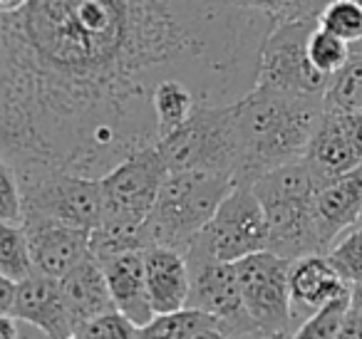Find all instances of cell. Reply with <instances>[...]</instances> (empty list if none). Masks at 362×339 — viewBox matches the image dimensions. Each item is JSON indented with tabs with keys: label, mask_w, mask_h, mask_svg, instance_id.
<instances>
[{
	"label": "cell",
	"mask_w": 362,
	"mask_h": 339,
	"mask_svg": "<svg viewBox=\"0 0 362 339\" xmlns=\"http://www.w3.org/2000/svg\"><path fill=\"white\" fill-rule=\"evenodd\" d=\"M278 18L233 0H28L0 13V159L100 179L159 141L154 90L233 105Z\"/></svg>",
	"instance_id": "1"
},
{
	"label": "cell",
	"mask_w": 362,
	"mask_h": 339,
	"mask_svg": "<svg viewBox=\"0 0 362 339\" xmlns=\"http://www.w3.org/2000/svg\"><path fill=\"white\" fill-rule=\"evenodd\" d=\"M322 114L325 95H291L253 87L238 100L243 161L236 181L253 184L258 176L303 159Z\"/></svg>",
	"instance_id": "2"
},
{
	"label": "cell",
	"mask_w": 362,
	"mask_h": 339,
	"mask_svg": "<svg viewBox=\"0 0 362 339\" xmlns=\"http://www.w3.org/2000/svg\"><path fill=\"white\" fill-rule=\"evenodd\" d=\"M268 220V250L288 260L310 253H327L317 220V191L305 159L278 166L253 181Z\"/></svg>",
	"instance_id": "3"
},
{
	"label": "cell",
	"mask_w": 362,
	"mask_h": 339,
	"mask_svg": "<svg viewBox=\"0 0 362 339\" xmlns=\"http://www.w3.org/2000/svg\"><path fill=\"white\" fill-rule=\"evenodd\" d=\"M233 186L236 179L231 174L169 171L144 223L149 245H169L187 253Z\"/></svg>",
	"instance_id": "4"
},
{
	"label": "cell",
	"mask_w": 362,
	"mask_h": 339,
	"mask_svg": "<svg viewBox=\"0 0 362 339\" xmlns=\"http://www.w3.org/2000/svg\"><path fill=\"white\" fill-rule=\"evenodd\" d=\"M156 146L169 171H218L238 179L243 161L238 102L202 105L184 124L166 131Z\"/></svg>",
	"instance_id": "5"
},
{
	"label": "cell",
	"mask_w": 362,
	"mask_h": 339,
	"mask_svg": "<svg viewBox=\"0 0 362 339\" xmlns=\"http://www.w3.org/2000/svg\"><path fill=\"white\" fill-rule=\"evenodd\" d=\"M317 25V18L276 20L263 42L256 85L291 95H325L332 77L322 75L308 57V40Z\"/></svg>",
	"instance_id": "6"
},
{
	"label": "cell",
	"mask_w": 362,
	"mask_h": 339,
	"mask_svg": "<svg viewBox=\"0 0 362 339\" xmlns=\"http://www.w3.org/2000/svg\"><path fill=\"white\" fill-rule=\"evenodd\" d=\"M18 179L25 198V215H42L85 230L97 228L105 218V196L100 179L67 174V171H45Z\"/></svg>",
	"instance_id": "7"
},
{
	"label": "cell",
	"mask_w": 362,
	"mask_h": 339,
	"mask_svg": "<svg viewBox=\"0 0 362 339\" xmlns=\"http://www.w3.org/2000/svg\"><path fill=\"white\" fill-rule=\"evenodd\" d=\"M192 248L204 250L211 258L231 260V263L268 248L266 210L251 184L236 181L214 218L197 235Z\"/></svg>",
	"instance_id": "8"
},
{
	"label": "cell",
	"mask_w": 362,
	"mask_h": 339,
	"mask_svg": "<svg viewBox=\"0 0 362 339\" xmlns=\"http://www.w3.org/2000/svg\"><path fill=\"white\" fill-rule=\"evenodd\" d=\"M291 265L293 260L268 248L236 260L243 304L251 317L261 324L266 337L293 334Z\"/></svg>",
	"instance_id": "9"
},
{
	"label": "cell",
	"mask_w": 362,
	"mask_h": 339,
	"mask_svg": "<svg viewBox=\"0 0 362 339\" xmlns=\"http://www.w3.org/2000/svg\"><path fill=\"white\" fill-rule=\"evenodd\" d=\"M166 174H169V166L156 144L119 161L115 169L100 176L102 196H105L102 220L144 225L159 198Z\"/></svg>",
	"instance_id": "10"
},
{
	"label": "cell",
	"mask_w": 362,
	"mask_h": 339,
	"mask_svg": "<svg viewBox=\"0 0 362 339\" xmlns=\"http://www.w3.org/2000/svg\"><path fill=\"white\" fill-rule=\"evenodd\" d=\"M187 260L192 273L189 307L206 309L223 317L228 337H266L261 324L251 317L243 304L236 263L211 258L199 248H189Z\"/></svg>",
	"instance_id": "11"
},
{
	"label": "cell",
	"mask_w": 362,
	"mask_h": 339,
	"mask_svg": "<svg viewBox=\"0 0 362 339\" xmlns=\"http://www.w3.org/2000/svg\"><path fill=\"white\" fill-rule=\"evenodd\" d=\"M23 225L30 243L35 273L60 280L87 258H92L90 230L42 218V215H25Z\"/></svg>",
	"instance_id": "12"
},
{
	"label": "cell",
	"mask_w": 362,
	"mask_h": 339,
	"mask_svg": "<svg viewBox=\"0 0 362 339\" xmlns=\"http://www.w3.org/2000/svg\"><path fill=\"white\" fill-rule=\"evenodd\" d=\"M21 322L33 324L50 339H72L75 329L70 322L65 297H62L60 280L50 275L35 273L18 282V295L11 312Z\"/></svg>",
	"instance_id": "13"
},
{
	"label": "cell",
	"mask_w": 362,
	"mask_h": 339,
	"mask_svg": "<svg viewBox=\"0 0 362 339\" xmlns=\"http://www.w3.org/2000/svg\"><path fill=\"white\" fill-rule=\"evenodd\" d=\"M146 290L156 314L176 312L189 304L192 273L187 253L169 245H149L144 250Z\"/></svg>",
	"instance_id": "14"
},
{
	"label": "cell",
	"mask_w": 362,
	"mask_h": 339,
	"mask_svg": "<svg viewBox=\"0 0 362 339\" xmlns=\"http://www.w3.org/2000/svg\"><path fill=\"white\" fill-rule=\"evenodd\" d=\"M60 287L67 304V312H70L75 337L87 322L110 312V309H117L115 297L110 292L107 275L95 258H87L75 270H70L65 278H60Z\"/></svg>",
	"instance_id": "15"
},
{
	"label": "cell",
	"mask_w": 362,
	"mask_h": 339,
	"mask_svg": "<svg viewBox=\"0 0 362 339\" xmlns=\"http://www.w3.org/2000/svg\"><path fill=\"white\" fill-rule=\"evenodd\" d=\"M303 159L308 161L320 189L362 164V156L357 154L350 136L342 129L340 117L332 109H325L315 134H313L310 146H308V154Z\"/></svg>",
	"instance_id": "16"
},
{
	"label": "cell",
	"mask_w": 362,
	"mask_h": 339,
	"mask_svg": "<svg viewBox=\"0 0 362 339\" xmlns=\"http://www.w3.org/2000/svg\"><path fill=\"white\" fill-rule=\"evenodd\" d=\"M100 265L107 275L117 309L124 312L134 324H139V329L149 324L156 312L149 302V290H146L144 250H132Z\"/></svg>",
	"instance_id": "17"
},
{
	"label": "cell",
	"mask_w": 362,
	"mask_h": 339,
	"mask_svg": "<svg viewBox=\"0 0 362 339\" xmlns=\"http://www.w3.org/2000/svg\"><path fill=\"white\" fill-rule=\"evenodd\" d=\"M317 220L327 250L337 235L362 220V164L317 191Z\"/></svg>",
	"instance_id": "18"
},
{
	"label": "cell",
	"mask_w": 362,
	"mask_h": 339,
	"mask_svg": "<svg viewBox=\"0 0 362 339\" xmlns=\"http://www.w3.org/2000/svg\"><path fill=\"white\" fill-rule=\"evenodd\" d=\"M347 285L350 282L337 273V268L327 258V253L303 255V258L293 260L291 265L293 309H308V317L320 304H325L330 297H335L340 290H345Z\"/></svg>",
	"instance_id": "19"
},
{
	"label": "cell",
	"mask_w": 362,
	"mask_h": 339,
	"mask_svg": "<svg viewBox=\"0 0 362 339\" xmlns=\"http://www.w3.org/2000/svg\"><path fill=\"white\" fill-rule=\"evenodd\" d=\"M139 337H171V339H228L223 317L199 307H181L176 312L156 314L139 329Z\"/></svg>",
	"instance_id": "20"
},
{
	"label": "cell",
	"mask_w": 362,
	"mask_h": 339,
	"mask_svg": "<svg viewBox=\"0 0 362 339\" xmlns=\"http://www.w3.org/2000/svg\"><path fill=\"white\" fill-rule=\"evenodd\" d=\"M146 248H149V235H146L144 225L102 220L97 228L90 230V253L97 263H107L117 255Z\"/></svg>",
	"instance_id": "21"
},
{
	"label": "cell",
	"mask_w": 362,
	"mask_h": 339,
	"mask_svg": "<svg viewBox=\"0 0 362 339\" xmlns=\"http://www.w3.org/2000/svg\"><path fill=\"white\" fill-rule=\"evenodd\" d=\"M199 107H202V102H199V95L194 92L192 85H187V82L181 80L159 82L154 90V112H156L161 136L166 131L176 129L179 124H184Z\"/></svg>",
	"instance_id": "22"
},
{
	"label": "cell",
	"mask_w": 362,
	"mask_h": 339,
	"mask_svg": "<svg viewBox=\"0 0 362 339\" xmlns=\"http://www.w3.org/2000/svg\"><path fill=\"white\" fill-rule=\"evenodd\" d=\"M0 275L18 282L35 275L30 243L23 223H0Z\"/></svg>",
	"instance_id": "23"
},
{
	"label": "cell",
	"mask_w": 362,
	"mask_h": 339,
	"mask_svg": "<svg viewBox=\"0 0 362 339\" xmlns=\"http://www.w3.org/2000/svg\"><path fill=\"white\" fill-rule=\"evenodd\" d=\"M325 109L362 112V52H352L347 65L332 75L325 90Z\"/></svg>",
	"instance_id": "24"
},
{
	"label": "cell",
	"mask_w": 362,
	"mask_h": 339,
	"mask_svg": "<svg viewBox=\"0 0 362 339\" xmlns=\"http://www.w3.org/2000/svg\"><path fill=\"white\" fill-rule=\"evenodd\" d=\"M352 304V295H350V285L345 290L330 297L325 304L315 309L300 327L296 329V337H305V339H337L342 332V322H345V314Z\"/></svg>",
	"instance_id": "25"
},
{
	"label": "cell",
	"mask_w": 362,
	"mask_h": 339,
	"mask_svg": "<svg viewBox=\"0 0 362 339\" xmlns=\"http://www.w3.org/2000/svg\"><path fill=\"white\" fill-rule=\"evenodd\" d=\"M308 57H310V62L322 75L332 77L335 72H340L342 67L347 65V60L352 57V45L342 40V37H337L335 32L317 25L315 30L310 32V40H308Z\"/></svg>",
	"instance_id": "26"
},
{
	"label": "cell",
	"mask_w": 362,
	"mask_h": 339,
	"mask_svg": "<svg viewBox=\"0 0 362 339\" xmlns=\"http://www.w3.org/2000/svg\"><path fill=\"white\" fill-rule=\"evenodd\" d=\"M320 25L352 47L362 42V0H330L320 13Z\"/></svg>",
	"instance_id": "27"
},
{
	"label": "cell",
	"mask_w": 362,
	"mask_h": 339,
	"mask_svg": "<svg viewBox=\"0 0 362 339\" xmlns=\"http://www.w3.org/2000/svg\"><path fill=\"white\" fill-rule=\"evenodd\" d=\"M327 258L337 268V273L347 282H360L362 280V223L355 225L342 240H335L327 250Z\"/></svg>",
	"instance_id": "28"
},
{
	"label": "cell",
	"mask_w": 362,
	"mask_h": 339,
	"mask_svg": "<svg viewBox=\"0 0 362 339\" xmlns=\"http://www.w3.org/2000/svg\"><path fill=\"white\" fill-rule=\"evenodd\" d=\"M25 218V198L18 171L13 164L0 159V223H23Z\"/></svg>",
	"instance_id": "29"
},
{
	"label": "cell",
	"mask_w": 362,
	"mask_h": 339,
	"mask_svg": "<svg viewBox=\"0 0 362 339\" xmlns=\"http://www.w3.org/2000/svg\"><path fill=\"white\" fill-rule=\"evenodd\" d=\"M132 339L139 337V324H134L124 312L110 309L77 332V339Z\"/></svg>",
	"instance_id": "30"
},
{
	"label": "cell",
	"mask_w": 362,
	"mask_h": 339,
	"mask_svg": "<svg viewBox=\"0 0 362 339\" xmlns=\"http://www.w3.org/2000/svg\"><path fill=\"white\" fill-rule=\"evenodd\" d=\"M233 3L246 8V11L268 13L273 18H286L291 11V0H233Z\"/></svg>",
	"instance_id": "31"
},
{
	"label": "cell",
	"mask_w": 362,
	"mask_h": 339,
	"mask_svg": "<svg viewBox=\"0 0 362 339\" xmlns=\"http://www.w3.org/2000/svg\"><path fill=\"white\" fill-rule=\"evenodd\" d=\"M337 117H340L342 129H345V134L350 136L352 146H355L357 154L362 156V112H337Z\"/></svg>",
	"instance_id": "32"
},
{
	"label": "cell",
	"mask_w": 362,
	"mask_h": 339,
	"mask_svg": "<svg viewBox=\"0 0 362 339\" xmlns=\"http://www.w3.org/2000/svg\"><path fill=\"white\" fill-rule=\"evenodd\" d=\"M342 339H362V312L357 307L347 309L345 314V322H342V332H340Z\"/></svg>",
	"instance_id": "33"
},
{
	"label": "cell",
	"mask_w": 362,
	"mask_h": 339,
	"mask_svg": "<svg viewBox=\"0 0 362 339\" xmlns=\"http://www.w3.org/2000/svg\"><path fill=\"white\" fill-rule=\"evenodd\" d=\"M16 295H18V280L0 275V314L11 312L13 302H16Z\"/></svg>",
	"instance_id": "34"
},
{
	"label": "cell",
	"mask_w": 362,
	"mask_h": 339,
	"mask_svg": "<svg viewBox=\"0 0 362 339\" xmlns=\"http://www.w3.org/2000/svg\"><path fill=\"white\" fill-rule=\"evenodd\" d=\"M16 314H0V337L3 339H16L21 337V329L16 327Z\"/></svg>",
	"instance_id": "35"
},
{
	"label": "cell",
	"mask_w": 362,
	"mask_h": 339,
	"mask_svg": "<svg viewBox=\"0 0 362 339\" xmlns=\"http://www.w3.org/2000/svg\"><path fill=\"white\" fill-rule=\"evenodd\" d=\"M350 295H352V307H357L362 312V280L350 285Z\"/></svg>",
	"instance_id": "36"
},
{
	"label": "cell",
	"mask_w": 362,
	"mask_h": 339,
	"mask_svg": "<svg viewBox=\"0 0 362 339\" xmlns=\"http://www.w3.org/2000/svg\"><path fill=\"white\" fill-rule=\"evenodd\" d=\"M28 0H0V13H13L18 11V8L25 6Z\"/></svg>",
	"instance_id": "37"
},
{
	"label": "cell",
	"mask_w": 362,
	"mask_h": 339,
	"mask_svg": "<svg viewBox=\"0 0 362 339\" xmlns=\"http://www.w3.org/2000/svg\"><path fill=\"white\" fill-rule=\"evenodd\" d=\"M352 52H362V42H360V45H355V47H352Z\"/></svg>",
	"instance_id": "38"
}]
</instances>
